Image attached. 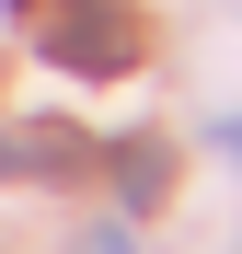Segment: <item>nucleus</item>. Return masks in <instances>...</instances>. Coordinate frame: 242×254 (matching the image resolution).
Instances as JSON below:
<instances>
[{
    "label": "nucleus",
    "instance_id": "1",
    "mask_svg": "<svg viewBox=\"0 0 242 254\" xmlns=\"http://www.w3.org/2000/svg\"><path fill=\"white\" fill-rule=\"evenodd\" d=\"M47 58L81 69V81H115L139 58V23H127V0H69V12L47 23Z\"/></svg>",
    "mask_w": 242,
    "mask_h": 254
},
{
    "label": "nucleus",
    "instance_id": "2",
    "mask_svg": "<svg viewBox=\"0 0 242 254\" xmlns=\"http://www.w3.org/2000/svg\"><path fill=\"white\" fill-rule=\"evenodd\" d=\"M69 162H81L69 127H12V139H0V174H69Z\"/></svg>",
    "mask_w": 242,
    "mask_h": 254
},
{
    "label": "nucleus",
    "instance_id": "3",
    "mask_svg": "<svg viewBox=\"0 0 242 254\" xmlns=\"http://www.w3.org/2000/svg\"><path fill=\"white\" fill-rule=\"evenodd\" d=\"M161 185H173L161 139H127V150H115V196H127V208H161Z\"/></svg>",
    "mask_w": 242,
    "mask_h": 254
},
{
    "label": "nucleus",
    "instance_id": "4",
    "mask_svg": "<svg viewBox=\"0 0 242 254\" xmlns=\"http://www.w3.org/2000/svg\"><path fill=\"white\" fill-rule=\"evenodd\" d=\"M81 254H127V231H93V243H81Z\"/></svg>",
    "mask_w": 242,
    "mask_h": 254
},
{
    "label": "nucleus",
    "instance_id": "5",
    "mask_svg": "<svg viewBox=\"0 0 242 254\" xmlns=\"http://www.w3.org/2000/svg\"><path fill=\"white\" fill-rule=\"evenodd\" d=\"M231 150H242V116H231Z\"/></svg>",
    "mask_w": 242,
    "mask_h": 254
}]
</instances>
